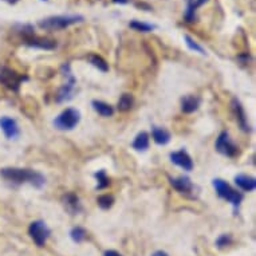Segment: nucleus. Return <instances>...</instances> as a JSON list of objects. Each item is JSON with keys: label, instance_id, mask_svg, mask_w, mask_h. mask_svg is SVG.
Segmentation results:
<instances>
[{"label": "nucleus", "instance_id": "nucleus-1", "mask_svg": "<svg viewBox=\"0 0 256 256\" xmlns=\"http://www.w3.org/2000/svg\"><path fill=\"white\" fill-rule=\"evenodd\" d=\"M0 176L12 184H30L35 188H42L46 184V178L42 173L34 169L24 168H3L0 169Z\"/></svg>", "mask_w": 256, "mask_h": 256}, {"label": "nucleus", "instance_id": "nucleus-2", "mask_svg": "<svg viewBox=\"0 0 256 256\" xmlns=\"http://www.w3.org/2000/svg\"><path fill=\"white\" fill-rule=\"evenodd\" d=\"M18 32L22 36V40L26 46L40 48V50H55L56 48V40L35 35L34 27L31 24H20L18 28Z\"/></svg>", "mask_w": 256, "mask_h": 256}, {"label": "nucleus", "instance_id": "nucleus-3", "mask_svg": "<svg viewBox=\"0 0 256 256\" xmlns=\"http://www.w3.org/2000/svg\"><path fill=\"white\" fill-rule=\"evenodd\" d=\"M84 22L82 15H56V16H50L39 22V27L44 30H63L68 28L70 26L76 24Z\"/></svg>", "mask_w": 256, "mask_h": 256}, {"label": "nucleus", "instance_id": "nucleus-4", "mask_svg": "<svg viewBox=\"0 0 256 256\" xmlns=\"http://www.w3.org/2000/svg\"><path fill=\"white\" fill-rule=\"evenodd\" d=\"M212 184H214V190H216V194H218L220 198L231 202L235 210L236 208H239L240 202H243V194H240V192H238V190H235L231 185L228 184V182H226L224 180H222V178H214V180L212 181Z\"/></svg>", "mask_w": 256, "mask_h": 256}, {"label": "nucleus", "instance_id": "nucleus-5", "mask_svg": "<svg viewBox=\"0 0 256 256\" xmlns=\"http://www.w3.org/2000/svg\"><path fill=\"white\" fill-rule=\"evenodd\" d=\"M80 121V113L76 109L68 108L63 110L58 117L54 120V126L58 130H72Z\"/></svg>", "mask_w": 256, "mask_h": 256}, {"label": "nucleus", "instance_id": "nucleus-6", "mask_svg": "<svg viewBox=\"0 0 256 256\" xmlns=\"http://www.w3.org/2000/svg\"><path fill=\"white\" fill-rule=\"evenodd\" d=\"M62 72H63V76H66V84L59 88L58 94H56V97H55L56 102L70 101V100L72 98V96H74V90H76V80L72 74L70 64L64 63V64L62 66Z\"/></svg>", "mask_w": 256, "mask_h": 256}, {"label": "nucleus", "instance_id": "nucleus-7", "mask_svg": "<svg viewBox=\"0 0 256 256\" xmlns=\"http://www.w3.org/2000/svg\"><path fill=\"white\" fill-rule=\"evenodd\" d=\"M24 80H27V76L18 74L15 70L7 68V66H0V84H4L10 90L18 92Z\"/></svg>", "mask_w": 256, "mask_h": 256}, {"label": "nucleus", "instance_id": "nucleus-8", "mask_svg": "<svg viewBox=\"0 0 256 256\" xmlns=\"http://www.w3.org/2000/svg\"><path fill=\"white\" fill-rule=\"evenodd\" d=\"M28 235L38 247H44L47 239L50 238L51 230L47 227V224L42 220H35L30 224Z\"/></svg>", "mask_w": 256, "mask_h": 256}, {"label": "nucleus", "instance_id": "nucleus-9", "mask_svg": "<svg viewBox=\"0 0 256 256\" xmlns=\"http://www.w3.org/2000/svg\"><path fill=\"white\" fill-rule=\"evenodd\" d=\"M214 148H216V150L218 153H222V156H227V157H231V158L239 154V148L234 144L228 132H222L218 134Z\"/></svg>", "mask_w": 256, "mask_h": 256}, {"label": "nucleus", "instance_id": "nucleus-10", "mask_svg": "<svg viewBox=\"0 0 256 256\" xmlns=\"http://www.w3.org/2000/svg\"><path fill=\"white\" fill-rule=\"evenodd\" d=\"M0 129L4 133L6 138L16 140L20 134V129L18 122L11 117H2L0 118Z\"/></svg>", "mask_w": 256, "mask_h": 256}, {"label": "nucleus", "instance_id": "nucleus-11", "mask_svg": "<svg viewBox=\"0 0 256 256\" xmlns=\"http://www.w3.org/2000/svg\"><path fill=\"white\" fill-rule=\"evenodd\" d=\"M232 112L235 114L236 121H238V125L240 126V129L243 132H251V126L248 124V117L246 112H244L243 106L240 104V101H238L236 98H234L231 102Z\"/></svg>", "mask_w": 256, "mask_h": 256}, {"label": "nucleus", "instance_id": "nucleus-12", "mask_svg": "<svg viewBox=\"0 0 256 256\" xmlns=\"http://www.w3.org/2000/svg\"><path fill=\"white\" fill-rule=\"evenodd\" d=\"M170 161L173 164H176L177 166H180L181 169H184L186 172H190L194 169V161L190 158V156L185 150H178L170 153Z\"/></svg>", "mask_w": 256, "mask_h": 256}, {"label": "nucleus", "instance_id": "nucleus-13", "mask_svg": "<svg viewBox=\"0 0 256 256\" xmlns=\"http://www.w3.org/2000/svg\"><path fill=\"white\" fill-rule=\"evenodd\" d=\"M169 181H170V185H172L173 188L176 189V190H178L180 194H189L194 190V184H192L190 178L186 176H180L176 177V178L169 177Z\"/></svg>", "mask_w": 256, "mask_h": 256}, {"label": "nucleus", "instance_id": "nucleus-14", "mask_svg": "<svg viewBox=\"0 0 256 256\" xmlns=\"http://www.w3.org/2000/svg\"><path fill=\"white\" fill-rule=\"evenodd\" d=\"M62 202L66 210H68V214H80V210H82V206H80V198L74 194H66L62 198Z\"/></svg>", "mask_w": 256, "mask_h": 256}, {"label": "nucleus", "instance_id": "nucleus-15", "mask_svg": "<svg viewBox=\"0 0 256 256\" xmlns=\"http://www.w3.org/2000/svg\"><path fill=\"white\" fill-rule=\"evenodd\" d=\"M208 2V0H188V6H186V11L184 14V19L185 22H188V23H194V22L198 20V16H196V14H198V10L204 6Z\"/></svg>", "mask_w": 256, "mask_h": 256}, {"label": "nucleus", "instance_id": "nucleus-16", "mask_svg": "<svg viewBox=\"0 0 256 256\" xmlns=\"http://www.w3.org/2000/svg\"><path fill=\"white\" fill-rule=\"evenodd\" d=\"M235 182L240 189H243L244 192H252L256 188V180L254 177L247 176V174H239V176H236Z\"/></svg>", "mask_w": 256, "mask_h": 256}, {"label": "nucleus", "instance_id": "nucleus-17", "mask_svg": "<svg viewBox=\"0 0 256 256\" xmlns=\"http://www.w3.org/2000/svg\"><path fill=\"white\" fill-rule=\"evenodd\" d=\"M198 106H200V98L196 97V96H186L181 101V110L186 114L196 112L198 109Z\"/></svg>", "mask_w": 256, "mask_h": 256}, {"label": "nucleus", "instance_id": "nucleus-18", "mask_svg": "<svg viewBox=\"0 0 256 256\" xmlns=\"http://www.w3.org/2000/svg\"><path fill=\"white\" fill-rule=\"evenodd\" d=\"M152 137L158 145H166L170 141V133L164 128H157V126L152 129Z\"/></svg>", "mask_w": 256, "mask_h": 256}, {"label": "nucleus", "instance_id": "nucleus-19", "mask_svg": "<svg viewBox=\"0 0 256 256\" xmlns=\"http://www.w3.org/2000/svg\"><path fill=\"white\" fill-rule=\"evenodd\" d=\"M92 109L96 110L98 114H101L102 117H112L114 113L113 106H110L109 104H106L104 101H92Z\"/></svg>", "mask_w": 256, "mask_h": 256}, {"label": "nucleus", "instance_id": "nucleus-20", "mask_svg": "<svg viewBox=\"0 0 256 256\" xmlns=\"http://www.w3.org/2000/svg\"><path fill=\"white\" fill-rule=\"evenodd\" d=\"M133 148L138 152H145L149 148V134L145 132H141L133 141Z\"/></svg>", "mask_w": 256, "mask_h": 256}, {"label": "nucleus", "instance_id": "nucleus-21", "mask_svg": "<svg viewBox=\"0 0 256 256\" xmlns=\"http://www.w3.org/2000/svg\"><path fill=\"white\" fill-rule=\"evenodd\" d=\"M88 62L92 63L94 68H97L98 70H101V72H106L108 70H109V66H108L106 60L102 58V56H100V55H96V54L88 55Z\"/></svg>", "mask_w": 256, "mask_h": 256}, {"label": "nucleus", "instance_id": "nucleus-22", "mask_svg": "<svg viewBox=\"0 0 256 256\" xmlns=\"http://www.w3.org/2000/svg\"><path fill=\"white\" fill-rule=\"evenodd\" d=\"M129 27L134 30V31H140V32H150L156 28L154 24H149V23H145V22L141 20H132L129 23Z\"/></svg>", "mask_w": 256, "mask_h": 256}, {"label": "nucleus", "instance_id": "nucleus-23", "mask_svg": "<svg viewBox=\"0 0 256 256\" xmlns=\"http://www.w3.org/2000/svg\"><path fill=\"white\" fill-rule=\"evenodd\" d=\"M132 106H133V96L128 94V92L122 94L120 101H118V110L120 112H128V110H130Z\"/></svg>", "mask_w": 256, "mask_h": 256}, {"label": "nucleus", "instance_id": "nucleus-24", "mask_svg": "<svg viewBox=\"0 0 256 256\" xmlns=\"http://www.w3.org/2000/svg\"><path fill=\"white\" fill-rule=\"evenodd\" d=\"M70 238L74 243H82L88 238V232L82 227H74L70 231Z\"/></svg>", "mask_w": 256, "mask_h": 256}, {"label": "nucleus", "instance_id": "nucleus-25", "mask_svg": "<svg viewBox=\"0 0 256 256\" xmlns=\"http://www.w3.org/2000/svg\"><path fill=\"white\" fill-rule=\"evenodd\" d=\"M184 40L185 43H186V46H188L189 50L194 51V52H198V54H202V55H206V51L204 50V48H202V47L200 46V44H198L194 38H190L189 35H184Z\"/></svg>", "mask_w": 256, "mask_h": 256}, {"label": "nucleus", "instance_id": "nucleus-26", "mask_svg": "<svg viewBox=\"0 0 256 256\" xmlns=\"http://www.w3.org/2000/svg\"><path fill=\"white\" fill-rule=\"evenodd\" d=\"M94 177L97 178V189H105L109 186L110 184V180L109 177H108V174H106V172L102 169V170H98L96 174H94Z\"/></svg>", "mask_w": 256, "mask_h": 256}, {"label": "nucleus", "instance_id": "nucleus-27", "mask_svg": "<svg viewBox=\"0 0 256 256\" xmlns=\"http://www.w3.org/2000/svg\"><path fill=\"white\" fill-rule=\"evenodd\" d=\"M98 206H101L102 210H109V208H112L114 204V198L112 196V194H102V196H100L97 200Z\"/></svg>", "mask_w": 256, "mask_h": 256}, {"label": "nucleus", "instance_id": "nucleus-28", "mask_svg": "<svg viewBox=\"0 0 256 256\" xmlns=\"http://www.w3.org/2000/svg\"><path fill=\"white\" fill-rule=\"evenodd\" d=\"M232 244V236L228 235V234H222V235H220L216 239V246H218V248H226L228 247V246H231Z\"/></svg>", "mask_w": 256, "mask_h": 256}, {"label": "nucleus", "instance_id": "nucleus-29", "mask_svg": "<svg viewBox=\"0 0 256 256\" xmlns=\"http://www.w3.org/2000/svg\"><path fill=\"white\" fill-rule=\"evenodd\" d=\"M104 256H122L120 252L114 251V250H109V251H106L105 254H104Z\"/></svg>", "mask_w": 256, "mask_h": 256}, {"label": "nucleus", "instance_id": "nucleus-30", "mask_svg": "<svg viewBox=\"0 0 256 256\" xmlns=\"http://www.w3.org/2000/svg\"><path fill=\"white\" fill-rule=\"evenodd\" d=\"M113 3H117V4H130L132 0H112Z\"/></svg>", "mask_w": 256, "mask_h": 256}, {"label": "nucleus", "instance_id": "nucleus-31", "mask_svg": "<svg viewBox=\"0 0 256 256\" xmlns=\"http://www.w3.org/2000/svg\"><path fill=\"white\" fill-rule=\"evenodd\" d=\"M152 256H169L165 251H156L152 254Z\"/></svg>", "mask_w": 256, "mask_h": 256}, {"label": "nucleus", "instance_id": "nucleus-32", "mask_svg": "<svg viewBox=\"0 0 256 256\" xmlns=\"http://www.w3.org/2000/svg\"><path fill=\"white\" fill-rule=\"evenodd\" d=\"M4 2H7L8 4H15V3H18L19 0H4Z\"/></svg>", "mask_w": 256, "mask_h": 256}, {"label": "nucleus", "instance_id": "nucleus-33", "mask_svg": "<svg viewBox=\"0 0 256 256\" xmlns=\"http://www.w3.org/2000/svg\"><path fill=\"white\" fill-rule=\"evenodd\" d=\"M43 2H47V0H43Z\"/></svg>", "mask_w": 256, "mask_h": 256}]
</instances>
